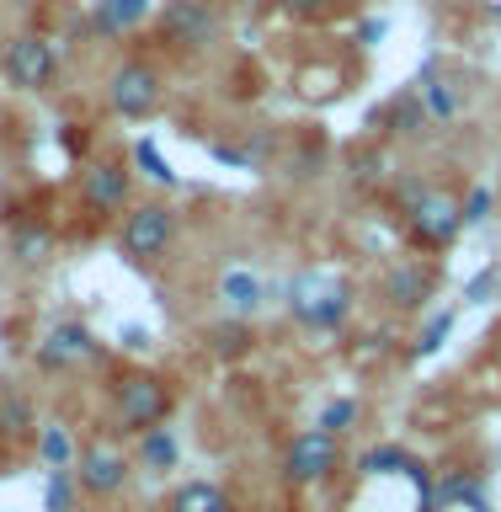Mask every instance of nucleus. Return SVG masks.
<instances>
[{
    "label": "nucleus",
    "mask_w": 501,
    "mask_h": 512,
    "mask_svg": "<svg viewBox=\"0 0 501 512\" xmlns=\"http://www.w3.org/2000/svg\"><path fill=\"white\" fill-rule=\"evenodd\" d=\"M155 0H96L91 6V27L102 32V38H123V32H134L144 16H150Z\"/></svg>",
    "instance_id": "13"
},
{
    "label": "nucleus",
    "mask_w": 501,
    "mask_h": 512,
    "mask_svg": "<svg viewBox=\"0 0 501 512\" xmlns=\"http://www.w3.org/2000/svg\"><path fill=\"white\" fill-rule=\"evenodd\" d=\"M400 198H406V224H411V235L422 240V246H448V240L464 230L459 198H443V192H432L422 182H406Z\"/></svg>",
    "instance_id": "2"
},
{
    "label": "nucleus",
    "mask_w": 501,
    "mask_h": 512,
    "mask_svg": "<svg viewBox=\"0 0 501 512\" xmlns=\"http://www.w3.org/2000/svg\"><path fill=\"white\" fill-rule=\"evenodd\" d=\"M176 240V208L166 203H139L134 214L123 219V256L128 262H160Z\"/></svg>",
    "instance_id": "6"
},
{
    "label": "nucleus",
    "mask_w": 501,
    "mask_h": 512,
    "mask_svg": "<svg viewBox=\"0 0 501 512\" xmlns=\"http://www.w3.org/2000/svg\"><path fill=\"white\" fill-rule=\"evenodd\" d=\"M320 432H336V438H342V432H352L358 427V400H326V411H320V422H315Z\"/></svg>",
    "instance_id": "26"
},
{
    "label": "nucleus",
    "mask_w": 501,
    "mask_h": 512,
    "mask_svg": "<svg viewBox=\"0 0 501 512\" xmlns=\"http://www.w3.org/2000/svg\"><path fill=\"white\" fill-rule=\"evenodd\" d=\"M219 294L230 299V310H256V304H262V278H251V272H224V283H219Z\"/></svg>",
    "instance_id": "21"
},
{
    "label": "nucleus",
    "mask_w": 501,
    "mask_h": 512,
    "mask_svg": "<svg viewBox=\"0 0 501 512\" xmlns=\"http://www.w3.org/2000/svg\"><path fill=\"white\" fill-rule=\"evenodd\" d=\"M11 256L22 267H38L54 256V230L48 224H16V235H11Z\"/></svg>",
    "instance_id": "16"
},
{
    "label": "nucleus",
    "mask_w": 501,
    "mask_h": 512,
    "mask_svg": "<svg viewBox=\"0 0 501 512\" xmlns=\"http://www.w3.org/2000/svg\"><path fill=\"white\" fill-rule=\"evenodd\" d=\"M134 166H139L144 176H150V182H160V187H176V171H171V160L160 155L150 139H139V144H134Z\"/></svg>",
    "instance_id": "24"
},
{
    "label": "nucleus",
    "mask_w": 501,
    "mask_h": 512,
    "mask_svg": "<svg viewBox=\"0 0 501 512\" xmlns=\"http://www.w3.org/2000/svg\"><path fill=\"white\" fill-rule=\"evenodd\" d=\"M160 43L171 54H208L219 43V11L208 0H166L160 11Z\"/></svg>",
    "instance_id": "1"
},
{
    "label": "nucleus",
    "mask_w": 501,
    "mask_h": 512,
    "mask_svg": "<svg viewBox=\"0 0 501 512\" xmlns=\"http://www.w3.org/2000/svg\"><path fill=\"white\" fill-rule=\"evenodd\" d=\"M0 70L16 91H48L59 80V48L38 38V32H16V38L0 48Z\"/></svg>",
    "instance_id": "4"
},
{
    "label": "nucleus",
    "mask_w": 501,
    "mask_h": 512,
    "mask_svg": "<svg viewBox=\"0 0 501 512\" xmlns=\"http://www.w3.org/2000/svg\"><path fill=\"white\" fill-rule=\"evenodd\" d=\"M112 406H118V427L123 432H150V427H160L171 416V384L155 379V374H123Z\"/></svg>",
    "instance_id": "5"
},
{
    "label": "nucleus",
    "mask_w": 501,
    "mask_h": 512,
    "mask_svg": "<svg viewBox=\"0 0 501 512\" xmlns=\"http://www.w3.org/2000/svg\"><path fill=\"white\" fill-rule=\"evenodd\" d=\"M336 464H342V443H336V432H299L294 443H288V454H283V475L294 480V486H315V480H326L336 475Z\"/></svg>",
    "instance_id": "7"
},
{
    "label": "nucleus",
    "mask_w": 501,
    "mask_h": 512,
    "mask_svg": "<svg viewBox=\"0 0 501 512\" xmlns=\"http://www.w3.org/2000/svg\"><path fill=\"white\" fill-rule=\"evenodd\" d=\"M27 427H38V422H32V406L16 390H0V432L16 438V432H27Z\"/></svg>",
    "instance_id": "25"
},
{
    "label": "nucleus",
    "mask_w": 501,
    "mask_h": 512,
    "mask_svg": "<svg viewBox=\"0 0 501 512\" xmlns=\"http://www.w3.org/2000/svg\"><path fill=\"white\" fill-rule=\"evenodd\" d=\"M358 464H363V475H390V470H406V475H411L422 459H411L406 448H368Z\"/></svg>",
    "instance_id": "22"
},
{
    "label": "nucleus",
    "mask_w": 501,
    "mask_h": 512,
    "mask_svg": "<svg viewBox=\"0 0 501 512\" xmlns=\"http://www.w3.org/2000/svg\"><path fill=\"white\" fill-rule=\"evenodd\" d=\"M427 294H432V267H422V262H400V267L384 272V299H390L395 310H422Z\"/></svg>",
    "instance_id": "12"
},
{
    "label": "nucleus",
    "mask_w": 501,
    "mask_h": 512,
    "mask_svg": "<svg viewBox=\"0 0 501 512\" xmlns=\"http://www.w3.org/2000/svg\"><path fill=\"white\" fill-rule=\"evenodd\" d=\"M203 342L214 347L219 358H240V352L251 347V326H246V320H219V326L203 331Z\"/></svg>",
    "instance_id": "19"
},
{
    "label": "nucleus",
    "mask_w": 501,
    "mask_h": 512,
    "mask_svg": "<svg viewBox=\"0 0 501 512\" xmlns=\"http://www.w3.org/2000/svg\"><path fill=\"white\" fill-rule=\"evenodd\" d=\"M374 123L379 128H390V134H416V128H427V107H422V96H395L384 112H374Z\"/></svg>",
    "instance_id": "18"
},
{
    "label": "nucleus",
    "mask_w": 501,
    "mask_h": 512,
    "mask_svg": "<svg viewBox=\"0 0 501 512\" xmlns=\"http://www.w3.org/2000/svg\"><path fill=\"white\" fill-rule=\"evenodd\" d=\"M176 432L171 427H150V432H139V464L144 470H155V475H166V470H176Z\"/></svg>",
    "instance_id": "15"
},
{
    "label": "nucleus",
    "mask_w": 501,
    "mask_h": 512,
    "mask_svg": "<svg viewBox=\"0 0 501 512\" xmlns=\"http://www.w3.org/2000/svg\"><path fill=\"white\" fill-rule=\"evenodd\" d=\"M496 288H501V262H491L486 272H475V278L464 283V304H486Z\"/></svg>",
    "instance_id": "27"
},
{
    "label": "nucleus",
    "mask_w": 501,
    "mask_h": 512,
    "mask_svg": "<svg viewBox=\"0 0 501 512\" xmlns=\"http://www.w3.org/2000/svg\"><path fill=\"white\" fill-rule=\"evenodd\" d=\"M80 491H91V496H118L128 486V459L118 454V448H107V443H96V448H80Z\"/></svg>",
    "instance_id": "11"
},
{
    "label": "nucleus",
    "mask_w": 501,
    "mask_h": 512,
    "mask_svg": "<svg viewBox=\"0 0 501 512\" xmlns=\"http://www.w3.org/2000/svg\"><path fill=\"white\" fill-rule=\"evenodd\" d=\"M294 315L304 320V326H315V331H331V326H342L347 310H352V288L347 283H320V288H294Z\"/></svg>",
    "instance_id": "9"
},
{
    "label": "nucleus",
    "mask_w": 501,
    "mask_h": 512,
    "mask_svg": "<svg viewBox=\"0 0 501 512\" xmlns=\"http://www.w3.org/2000/svg\"><path fill=\"white\" fill-rule=\"evenodd\" d=\"M448 326H454V310H438V315L427 320V331H422V342H416V352H438L443 336H448Z\"/></svg>",
    "instance_id": "28"
},
{
    "label": "nucleus",
    "mask_w": 501,
    "mask_h": 512,
    "mask_svg": "<svg viewBox=\"0 0 501 512\" xmlns=\"http://www.w3.org/2000/svg\"><path fill=\"white\" fill-rule=\"evenodd\" d=\"M160 96H166V80H160V70L150 59H123L118 70H112V80H107V102L128 123L150 118V112L160 107Z\"/></svg>",
    "instance_id": "3"
},
{
    "label": "nucleus",
    "mask_w": 501,
    "mask_h": 512,
    "mask_svg": "<svg viewBox=\"0 0 501 512\" xmlns=\"http://www.w3.org/2000/svg\"><path fill=\"white\" fill-rule=\"evenodd\" d=\"M459 208H464V224H480V219L491 214V192H486V187H475V192H470V198H464Z\"/></svg>",
    "instance_id": "30"
},
{
    "label": "nucleus",
    "mask_w": 501,
    "mask_h": 512,
    "mask_svg": "<svg viewBox=\"0 0 501 512\" xmlns=\"http://www.w3.org/2000/svg\"><path fill=\"white\" fill-rule=\"evenodd\" d=\"M416 96H422L427 118H459V107H464L459 86L438 75V64H427V70H422V80H416Z\"/></svg>",
    "instance_id": "14"
},
{
    "label": "nucleus",
    "mask_w": 501,
    "mask_h": 512,
    "mask_svg": "<svg viewBox=\"0 0 501 512\" xmlns=\"http://www.w3.org/2000/svg\"><path fill=\"white\" fill-rule=\"evenodd\" d=\"M278 6H283L288 16H299V22H315V16H326L336 0H278Z\"/></svg>",
    "instance_id": "29"
},
{
    "label": "nucleus",
    "mask_w": 501,
    "mask_h": 512,
    "mask_svg": "<svg viewBox=\"0 0 501 512\" xmlns=\"http://www.w3.org/2000/svg\"><path fill=\"white\" fill-rule=\"evenodd\" d=\"M80 502V480L70 464H59V470H48V491H43V507L48 512H75Z\"/></svg>",
    "instance_id": "20"
},
{
    "label": "nucleus",
    "mask_w": 501,
    "mask_h": 512,
    "mask_svg": "<svg viewBox=\"0 0 501 512\" xmlns=\"http://www.w3.org/2000/svg\"><path fill=\"white\" fill-rule=\"evenodd\" d=\"M38 459L48 464V470H59V464H70V459H75V443H70V432H64V427H43V432H38Z\"/></svg>",
    "instance_id": "23"
},
{
    "label": "nucleus",
    "mask_w": 501,
    "mask_h": 512,
    "mask_svg": "<svg viewBox=\"0 0 501 512\" xmlns=\"http://www.w3.org/2000/svg\"><path fill=\"white\" fill-rule=\"evenodd\" d=\"M171 512H235V502L224 496L214 480H192L171 496Z\"/></svg>",
    "instance_id": "17"
},
{
    "label": "nucleus",
    "mask_w": 501,
    "mask_h": 512,
    "mask_svg": "<svg viewBox=\"0 0 501 512\" xmlns=\"http://www.w3.org/2000/svg\"><path fill=\"white\" fill-rule=\"evenodd\" d=\"M363 43H374V38H384V22H363V32H358Z\"/></svg>",
    "instance_id": "31"
},
{
    "label": "nucleus",
    "mask_w": 501,
    "mask_h": 512,
    "mask_svg": "<svg viewBox=\"0 0 501 512\" xmlns=\"http://www.w3.org/2000/svg\"><path fill=\"white\" fill-rule=\"evenodd\" d=\"M96 336L80 326V320H59L54 331L38 342V368H75V363H86V358H96Z\"/></svg>",
    "instance_id": "10"
},
{
    "label": "nucleus",
    "mask_w": 501,
    "mask_h": 512,
    "mask_svg": "<svg viewBox=\"0 0 501 512\" xmlns=\"http://www.w3.org/2000/svg\"><path fill=\"white\" fill-rule=\"evenodd\" d=\"M128 192H134V182H128L123 160H96V166L80 171V198H86L91 214H118Z\"/></svg>",
    "instance_id": "8"
}]
</instances>
